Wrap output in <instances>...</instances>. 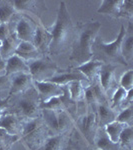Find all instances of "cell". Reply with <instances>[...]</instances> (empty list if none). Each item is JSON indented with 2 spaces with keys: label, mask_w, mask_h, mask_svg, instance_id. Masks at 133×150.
I'll return each mask as SVG.
<instances>
[{
  "label": "cell",
  "mask_w": 133,
  "mask_h": 150,
  "mask_svg": "<svg viewBox=\"0 0 133 150\" xmlns=\"http://www.w3.org/2000/svg\"><path fill=\"white\" fill-rule=\"evenodd\" d=\"M63 150H78V149H76V147H74L73 145H68V146H65Z\"/></svg>",
  "instance_id": "obj_40"
},
{
  "label": "cell",
  "mask_w": 133,
  "mask_h": 150,
  "mask_svg": "<svg viewBox=\"0 0 133 150\" xmlns=\"http://www.w3.org/2000/svg\"><path fill=\"white\" fill-rule=\"evenodd\" d=\"M101 28L98 21H79L75 27L69 60L75 67L93 59L92 45Z\"/></svg>",
  "instance_id": "obj_1"
},
{
  "label": "cell",
  "mask_w": 133,
  "mask_h": 150,
  "mask_svg": "<svg viewBox=\"0 0 133 150\" xmlns=\"http://www.w3.org/2000/svg\"><path fill=\"white\" fill-rule=\"evenodd\" d=\"M93 150H99V149H93Z\"/></svg>",
  "instance_id": "obj_43"
},
{
  "label": "cell",
  "mask_w": 133,
  "mask_h": 150,
  "mask_svg": "<svg viewBox=\"0 0 133 150\" xmlns=\"http://www.w3.org/2000/svg\"><path fill=\"white\" fill-rule=\"evenodd\" d=\"M121 2L122 0H103L97 9V12L113 18H119Z\"/></svg>",
  "instance_id": "obj_24"
},
{
  "label": "cell",
  "mask_w": 133,
  "mask_h": 150,
  "mask_svg": "<svg viewBox=\"0 0 133 150\" xmlns=\"http://www.w3.org/2000/svg\"><path fill=\"white\" fill-rule=\"evenodd\" d=\"M1 45H2V42L0 41V59H1Z\"/></svg>",
  "instance_id": "obj_42"
},
{
  "label": "cell",
  "mask_w": 133,
  "mask_h": 150,
  "mask_svg": "<svg viewBox=\"0 0 133 150\" xmlns=\"http://www.w3.org/2000/svg\"><path fill=\"white\" fill-rule=\"evenodd\" d=\"M5 75V60L0 59V76Z\"/></svg>",
  "instance_id": "obj_39"
},
{
  "label": "cell",
  "mask_w": 133,
  "mask_h": 150,
  "mask_svg": "<svg viewBox=\"0 0 133 150\" xmlns=\"http://www.w3.org/2000/svg\"><path fill=\"white\" fill-rule=\"evenodd\" d=\"M50 33L52 35V40L48 50L49 54H60L67 49L68 45L72 44L75 28L65 1L59 2L56 20L50 29Z\"/></svg>",
  "instance_id": "obj_2"
},
{
  "label": "cell",
  "mask_w": 133,
  "mask_h": 150,
  "mask_svg": "<svg viewBox=\"0 0 133 150\" xmlns=\"http://www.w3.org/2000/svg\"><path fill=\"white\" fill-rule=\"evenodd\" d=\"M75 105V102L70 99L68 93H67L66 87L63 95L52 97L49 100L40 103V109H50V110H67L69 111L71 107ZM70 112V111H69Z\"/></svg>",
  "instance_id": "obj_14"
},
{
  "label": "cell",
  "mask_w": 133,
  "mask_h": 150,
  "mask_svg": "<svg viewBox=\"0 0 133 150\" xmlns=\"http://www.w3.org/2000/svg\"><path fill=\"white\" fill-rule=\"evenodd\" d=\"M27 64L29 67V74L35 81H46L60 71L56 63H54L50 58L44 56L29 61Z\"/></svg>",
  "instance_id": "obj_7"
},
{
  "label": "cell",
  "mask_w": 133,
  "mask_h": 150,
  "mask_svg": "<svg viewBox=\"0 0 133 150\" xmlns=\"http://www.w3.org/2000/svg\"><path fill=\"white\" fill-rule=\"evenodd\" d=\"M115 120L120 123H123V124L127 125V126H132V121H133L132 105L127 106V107L123 108L120 112H118Z\"/></svg>",
  "instance_id": "obj_32"
},
{
  "label": "cell",
  "mask_w": 133,
  "mask_h": 150,
  "mask_svg": "<svg viewBox=\"0 0 133 150\" xmlns=\"http://www.w3.org/2000/svg\"><path fill=\"white\" fill-rule=\"evenodd\" d=\"M20 41L18 40L17 36H16L15 32L12 31L11 34L6 38L5 40L2 42L1 45V59L6 60L12 55L15 54L16 48H17L18 44Z\"/></svg>",
  "instance_id": "obj_25"
},
{
  "label": "cell",
  "mask_w": 133,
  "mask_h": 150,
  "mask_svg": "<svg viewBox=\"0 0 133 150\" xmlns=\"http://www.w3.org/2000/svg\"><path fill=\"white\" fill-rule=\"evenodd\" d=\"M126 95H127V91L125 89H123L122 87L118 86L114 90V92L112 93V96H111V101H112L111 107L113 109H115L116 111H118L117 110L118 108L123 107L125 99H126Z\"/></svg>",
  "instance_id": "obj_31"
},
{
  "label": "cell",
  "mask_w": 133,
  "mask_h": 150,
  "mask_svg": "<svg viewBox=\"0 0 133 150\" xmlns=\"http://www.w3.org/2000/svg\"><path fill=\"white\" fill-rule=\"evenodd\" d=\"M120 87H122L123 89H125L126 91H129L133 89V70L128 69L127 71H125L122 74V76L120 77L119 81Z\"/></svg>",
  "instance_id": "obj_33"
},
{
  "label": "cell",
  "mask_w": 133,
  "mask_h": 150,
  "mask_svg": "<svg viewBox=\"0 0 133 150\" xmlns=\"http://www.w3.org/2000/svg\"><path fill=\"white\" fill-rule=\"evenodd\" d=\"M19 140L18 136H12L9 133H7L3 128L0 127V146L8 147L10 148L11 145Z\"/></svg>",
  "instance_id": "obj_34"
},
{
  "label": "cell",
  "mask_w": 133,
  "mask_h": 150,
  "mask_svg": "<svg viewBox=\"0 0 133 150\" xmlns=\"http://www.w3.org/2000/svg\"><path fill=\"white\" fill-rule=\"evenodd\" d=\"M11 86L9 95H18L33 87V78L29 73H17L11 75Z\"/></svg>",
  "instance_id": "obj_12"
},
{
  "label": "cell",
  "mask_w": 133,
  "mask_h": 150,
  "mask_svg": "<svg viewBox=\"0 0 133 150\" xmlns=\"http://www.w3.org/2000/svg\"><path fill=\"white\" fill-rule=\"evenodd\" d=\"M11 86V77L7 75H1L0 76V91L4 89H10Z\"/></svg>",
  "instance_id": "obj_37"
},
{
  "label": "cell",
  "mask_w": 133,
  "mask_h": 150,
  "mask_svg": "<svg viewBox=\"0 0 133 150\" xmlns=\"http://www.w3.org/2000/svg\"><path fill=\"white\" fill-rule=\"evenodd\" d=\"M17 73H29V67L25 60L14 54L5 60V75L11 76Z\"/></svg>",
  "instance_id": "obj_17"
},
{
  "label": "cell",
  "mask_w": 133,
  "mask_h": 150,
  "mask_svg": "<svg viewBox=\"0 0 133 150\" xmlns=\"http://www.w3.org/2000/svg\"><path fill=\"white\" fill-rule=\"evenodd\" d=\"M12 5L14 6L16 12H27L31 13L32 15H36L39 17L40 12L42 11L40 9L39 4L42 2L39 1H33V0H15V1H11Z\"/></svg>",
  "instance_id": "obj_23"
},
{
  "label": "cell",
  "mask_w": 133,
  "mask_h": 150,
  "mask_svg": "<svg viewBox=\"0 0 133 150\" xmlns=\"http://www.w3.org/2000/svg\"><path fill=\"white\" fill-rule=\"evenodd\" d=\"M41 117L46 125L50 135L68 133L74 125V119L67 110L41 109Z\"/></svg>",
  "instance_id": "obj_6"
},
{
  "label": "cell",
  "mask_w": 133,
  "mask_h": 150,
  "mask_svg": "<svg viewBox=\"0 0 133 150\" xmlns=\"http://www.w3.org/2000/svg\"><path fill=\"white\" fill-rule=\"evenodd\" d=\"M49 136L50 133L41 116L22 121L19 139L28 150H36Z\"/></svg>",
  "instance_id": "obj_4"
},
{
  "label": "cell",
  "mask_w": 133,
  "mask_h": 150,
  "mask_svg": "<svg viewBox=\"0 0 133 150\" xmlns=\"http://www.w3.org/2000/svg\"><path fill=\"white\" fill-rule=\"evenodd\" d=\"M0 24H1V23H0Z\"/></svg>",
  "instance_id": "obj_44"
},
{
  "label": "cell",
  "mask_w": 133,
  "mask_h": 150,
  "mask_svg": "<svg viewBox=\"0 0 133 150\" xmlns=\"http://www.w3.org/2000/svg\"><path fill=\"white\" fill-rule=\"evenodd\" d=\"M67 133L50 135L36 150H63Z\"/></svg>",
  "instance_id": "obj_26"
},
{
  "label": "cell",
  "mask_w": 133,
  "mask_h": 150,
  "mask_svg": "<svg viewBox=\"0 0 133 150\" xmlns=\"http://www.w3.org/2000/svg\"><path fill=\"white\" fill-rule=\"evenodd\" d=\"M96 116H97L98 127L103 128L109 123L115 121L118 111L113 109L111 106L108 105L107 102L96 104Z\"/></svg>",
  "instance_id": "obj_16"
},
{
  "label": "cell",
  "mask_w": 133,
  "mask_h": 150,
  "mask_svg": "<svg viewBox=\"0 0 133 150\" xmlns=\"http://www.w3.org/2000/svg\"><path fill=\"white\" fill-rule=\"evenodd\" d=\"M94 145L99 150H125L119 145V143H114L108 138L104 129L101 127L98 128L96 133L95 139H94Z\"/></svg>",
  "instance_id": "obj_22"
},
{
  "label": "cell",
  "mask_w": 133,
  "mask_h": 150,
  "mask_svg": "<svg viewBox=\"0 0 133 150\" xmlns=\"http://www.w3.org/2000/svg\"><path fill=\"white\" fill-rule=\"evenodd\" d=\"M46 81H50L55 84H58V85L65 86L68 83H70V82H73V81L85 82L88 80H87L86 77L80 71L73 68L72 70H67V71H62L61 70V72L59 71L58 73L53 75L51 78H49Z\"/></svg>",
  "instance_id": "obj_15"
},
{
  "label": "cell",
  "mask_w": 133,
  "mask_h": 150,
  "mask_svg": "<svg viewBox=\"0 0 133 150\" xmlns=\"http://www.w3.org/2000/svg\"><path fill=\"white\" fill-rule=\"evenodd\" d=\"M98 83L105 94H109L110 92H114L117 87L115 79V66L112 64L104 63L101 67L100 72L98 75Z\"/></svg>",
  "instance_id": "obj_10"
},
{
  "label": "cell",
  "mask_w": 133,
  "mask_h": 150,
  "mask_svg": "<svg viewBox=\"0 0 133 150\" xmlns=\"http://www.w3.org/2000/svg\"><path fill=\"white\" fill-rule=\"evenodd\" d=\"M10 148H8V147H4V146H0V150H9Z\"/></svg>",
  "instance_id": "obj_41"
},
{
  "label": "cell",
  "mask_w": 133,
  "mask_h": 150,
  "mask_svg": "<svg viewBox=\"0 0 133 150\" xmlns=\"http://www.w3.org/2000/svg\"><path fill=\"white\" fill-rule=\"evenodd\" d=\"M36 23L33 22L32 18H27L22 16L16 23L15 32L19 41H26V42H33V38L35 34Z\"/></svg>",
  "instance_id": "obj_11"
},
{
  "label": "cell",
  "mask_w": 133,
  "mask_h": 150,
  "mask_svg": "<svg viewBox=\"0 0 133 150\" xmlns=\"http://www.w3.org/2000/svg\"><path fill=\"white\" fill-rule=\"evenodd\" d=\"M118 143L125 150H132L133 145V129L132 126H126L122 130Z\"/></svg>",
  "instance_id": "obj_30"
},
{
  "label": "cell",
  "mask_w": 133,
  "mask_h": 150,
  "mask_svg": "<svg viewBox=\"0 0 133 150\" xmlns=\"http://www.w3.org/2000/svg\"><path fill=\"white\" fill-rule=\"evenodd\" d=\"M127 125L123 124V123H120L118 121H113L107 124L106 126L103 127L104 131L106 133V135L108 136L111 141L114 142V143H118V140H119V136L121 134L122 130L126 127Z\"/></svg>",
  "instance_id": "obj_28"
},
{
  "label": "cell",
  "mask_w": 133,
  "mask_h": 150,
  "mask_svg": "<svg viewBox=\"0 0 133 150\" xmlns=\"http://www.w3.org/2000/svg\"><path fill=\"white\" fill-rule=\"evenodd\" d=\"M21 124H22V121L15 114H12V113H6V114L4 113L0 118V127L3 128L12 136L19 137Z\"/></svg>",
  "instance_id": "obj_18"
},
{
  "label": "cell",
  "mask_w": 133,
  "mask_h": 150,
  "mask_svg": "<svg viewBox=\"0 0 133 150\" xmlns=\"http://www.w3.org/2000/svg\"><path fill=\"white\" fill-rule=\"evenodd\" d=\"M15 54L21 57L26 62L36 60L38 58H41L43 56L41 53L38 51L37 48L34 46V44L31 42H26V41H20L16 48Z\"/></svg>",
  "instance_id": "obj_21"
},
{
  "label": "cell",
  "mask_w": 133,
  "mask_h": 150,
  "mask_svg": "<svg viewBox=\"0 0 133 150\" xmlns=\"http://www.w3.org/2000/svg\"><path fill=\"white\" fill-rule=\"evenodd\" d=\"M66 87L67 93H68L70 99H71L73 102H82L84 99V82L82 81H73L70 82L67 85H65Z\"/></svg>",
  "instance_id": "obj_27"
},
{
  "label": "cell",
  "mask_w": 133,
  "mask_h": 150,
  "mask_svg": "<svg viewBox=\"0 0 133 150\" xmlns=\"http://www.w3.org/2000/svg\"><path fill=\"white\" fill-rule=\"evenodd\" d=\"M16 13L11 1H0V23L9 24Z\"/></svg>",
  "instance_id": "obj_29"
},
{
  "label": "cell",
  "mask_w": 133,
  "mask_h": 150,
  "mask_svg": "<svg viewBox=\"0 0 133 150\" xmlns=\"http://www.w3.org/2000/svg\"><path fill=\"white\" fill-rule=\"evenodd\" d=\"M121 54L123 59L128 64L133 58V24L128 22V27L125 29V35L121 41Z\"/></svg>",
  "instance_id": "obj_20"
},
{
  "label": "cell",
  "mask_w": 133,
  "mask_h": 150,
  "mask_svg": "<svg viewBox=\"0 0 133 150\" xmlns=\"http://www.w3.org/2000/svg\"><path fill=\"white\" fill-rule=\"evenodd\" d=\"M33 86H34L36 92L41 102L49 100L52 97L63 95L65 92V86L58 85L50 81H35L33 80Z\"/></svg>",
  "instance_id": "obj_9"
},
{
  "label": "cell",
  "mask_w": 133,
  "mask_h": 150,
  "mask_svg": "<svg viewBox=\"0 0 133 150\" xmlns=\"http://www.w3.org/2000/svg\"><path fill=\"white\" fill-rule=\"evenodd\" d=\"M19 98L13 106V113L21 121L41 116L40 99L34 86L26 92L18 94Z\"/></svg>",
  "instance_id": "obj_5"
},
{
  "label": "cell",
  "mask_w": 133,
  "mask_h": 150,
  "mask_svg": "<svg viewBox=\"0 0 133 150\" xmlns=\"http://www.w3.org/2000/svg\"><path fill=\"white\" fill-rule=\"evenodd\" d=\"M120 17L132 18L133 16V1L132 0H122L120 6Z\"/></svg>",
  "instance_id": "obj_35"
},
{
  "label": "cell",
  "mask_w": 133,
  "mask_h": 150,
  "mask_svg": "<svg viewBox=\"0 0 133 150\" xmlns=\"http://www.w3.org/2000/svg\"><path fill=\"white\" fill-rule=\"evenodd\" d=\"M74 125L79 133L84 137V139L89 144L94 145V139L99 128L96 112L85 111L77 117V119L74 121Z\"/></svg>",
  "instance_id": "obj_8"
},
{
  "label": "cell",
  "mask_w": 133,
  "mask_h": 150,
  "mask_svg": "<svg viewBox=\"0 0 133 150\" xmlns=\"http://www.w3.org/2000/svg\"><path fill=\"white\" fill-rule=\"evenodd\" d=\"M103 64L104 63L99 61V60L92 59L86 63L80 65V66L74 67V68L80 71L90 83H93V82L98 80L99 72H100V69L103 66Z\"/></svg>",
  "instance_id": "obj_19"
},
{
  "label": "cell",
  "mask_w": 133,
  "mask_h": 150,
  "mask_svg": "<svg viewBox=\"0 0 133 150\" xmlns=\"http://www.w3.org/2000/svg\"><path fill=\"white\" fill-rule=\"evenodd\" d=\"M51 40H52V35L50 33L49 29H46L42 24L36 23L35 34L32 43L42 55H44L45 53L48 52Z\"/></svg>",
  "instance_id": "obj_13"
},
{
  "label": "cell",
  "mask_w": 133,
  "mask_h": 150,
  "mask_svg": "<svg viewBox=\"0 0 133 150\" xmlns=\"http://www.w3.org/2000/svg\"><path fill=\"white\" fill-rule=\"evenodd\" d=\"M125 35V27L121 25L120 32L114 41L110 43H106L101 40L100 37H96L92 45L93 59L99 60L106 64H111L112 62L127 65L125 60L123 59L121 54V41Z\"/></svg>",
  "instance_id": "obj_3"
},
{
  "label": "cell",
  "mask_w": 133,
  "mask_h": 150,
  "mask_svg": "<svg viewBox=\"0 0 133 150\" xmlns=\"http://www.w3.org/2000/svg\"><path fill=\"white\" fill-rule=\"evenodd\" d=\"M10 98L11 96L8 95L6 98H3V99H0V118L2 117V115L4 114L5 110L8 108V105H9V101H10Z\"/></svg>",
  "instance_id": "obj_38"
},
{
  "label": "cell",
  "mask_w": 133,
  "mask_h": 150,
  "mask_svg": "<svg viewBox=\"0 0 133 150\" xmlns=\"http://www.w3.org/2000/svg\"><path fill=\"white\" fill-rule=\"evenodd\" d=\"M12 30H10V26L9 24H0V41L3 42L6 38H8V36L11 34Z\"/></svg>",
  "instance_id": "obj_36"
}]
</instances>
